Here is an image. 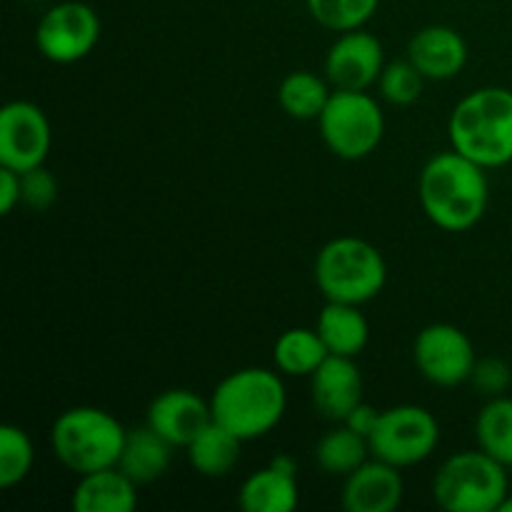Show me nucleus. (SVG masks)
Returning <instances> with one entry per match:
<instances>
[{
	"mask_svg": "<svg viewBox=\"0 0 512 512\" xmlns=\"http://www.w3.org/2000/svg\"><path fill=\"white\" fill-rule=\"evenodd\" d=\"M508 495V468L483 448L450 455L433 478L435 503L448 512H498Z\"/></svg>",
	"mask_w": 512,
	"mask_h": 512,
	"instance_id": "nucleus-6",
	"label": "nucleus"
},
{
	"mask_svg": "<svg viewBox=\"0 0 512 512\" xmlns=\"http://www.w3.org/2000/svg\"><path fill=\"white\" fill-rule=\"evenodd\" d=\"M315 285L325 300L365 305L383 293L388 265L373 243L355 235L328 240L315 258Z\"/></svg>",
	"mask_w": 512,
	"mask_h": 512,
	"instance_id": "nucleus-5",
	"label": "nucleus"
},
{
	"mask_svg": "<svg viewBox=\"0 0 512 512\" xmlns=\"http://www.w3.org/2000/svg\"><path fill=\"white\" fill-rule=\"evenodd\" d=\"M418 198L425 215L448 233H463L483 220L490 183L483 165L458 150L433 155L420 170Z\"/></svg>",
	"mask_w": 512,
	"mask_h": 512,
	"instance_id": "nucleus-1",
	"label": "nucleus"
},
{
	"mask_svg": "<svg viewBox=\"0 0 512 512\" xmlns=\"http://www.w3.org/2000/svg\"><path fill=\"white\" fill-rule=\"evenodd\" d=\"M328 78H320L313 70H293L280 80L278 103L290 118L318 120L333 95Z\"/></svg>",
	"mask_w": 512,
	"mask_h": 512,
	"instance_id": "nucleus-24",
	"label": "nucleus"
},
{
	"mask_svg": "<svg viewBox=\"0 0 512 512\" xmlns=\"http://www.w3.org/2000/svg\"><path fill=\"white\" fill-rule=\"evenodd\" d=\"M378 93L385 103L395 105V108H408V105L418 103L423 95L425 78L408 58L393 60L383 68L378 78Z\"/></svg>",
	"mask_w": 512,
	"mask_h": 512,
	"instance_id": "nucleus-28",
	"label": "nucleus"
},
{
	"mask_svg": "<svg viewBox=\"0 0 512 512\" xmlns=\"http://www.w3.org/2000/svg\"><path fill=\"white\" fill-rule=\"evenodd\" d=\"M373 458L395 468L425 463L440 445V423L423 405H393L380 410V420L368 438Z\"/></svg>",
	"mask_w": 512,
	"mask_h": 512,
	"instance_id": "nucleus-8",
	"label": "nucleus"
},
{
	"mask_svg": "<svg viewBox=\"0 0 512 512\" xmlns=\"http://www.w3.org/2000/svg\"><path fill=\"white\" fill-rule=\"evenodd\" d=\"M453 150L485 170L512 163V90L488 85L465 95L448 120Z\"/></svg>",
	"mask_w": 512,
	"mask_h": 512,
	"instance_id": "nucleus-3",
	"label": "nucleus"
},
{
	"mask_svg": "<svg viewBox=\"0 0 512 512\" xmlns=\"http://www.w3.org/2000/svg\"><path fill=\"white\" fill-rule=\"evenodd\" d=\"M243 440L230 433L220 423L210 420L188 443V463L203 478H225L235 470L240 460Z\"/></svg>",
	"mask_w": 512,
	"mask_h": 512,
	"instance_id": "nucleus-21",
	"label": "nucleus"
},
{
	"mask_svg": "<svg viewBox=\"0 0 512 512\" xmlns=\"http://www.w3.org/2000/svg\"><path fill=\"white\" fill-rule=\"evenodd\" d=\"M100 15L80 0L53 5L35 28V48L45 60L58 65L88 58L100 40Z\"/></svg>",
	"mask_w": 512,
	"mask_h": 512,
	"instance_id": "nucleus-9",
	"label": "nucleus"
},
{
	"mask_svg": "<svg viewBox=\"0 0 512 512\" xmlns=\"http://www.w3.org/2000/svg\"><path fill=\"white\" fill-rule=\"evenodd\" d=\"M138 488L118 465L78 475L70 508L75 512H133L138 508Z\"/></svg>",
	"mask_w": 512,
	"mask_h": 512,
	"instance_id": "nucleus-17",
	"label": "nucleus"
},
{
	"mask_svg": "<svg viewBox=\"0 0 512 512\" xmlns=\"http://www.w3.org/2000/svg\"><path fill=\"white\" fill-rule=\"evenodd\" d=\"M475 438L485 453L512 468V398L495 395L483 405L475 420Z\"/></svg>",
	"mask_w": 512,
	"mask_h": 512,
	"instance_id": "nucleus-25",
	"label": "nucleus"
},
{
	"mask_svg": "<svg viewBox=\"0 0 512 512\" xmlns=\"http://www.w3.org/2000/svg\"><path fill=\"white\" fill-rule=\"evenodd\" d=\"M415 368L438 388L470 383L478 353L463 328L453 323L425 325L413 343Z\"/></svg>",
	"mask_w": 512,
	"mask_h": 512,
	"instance_id": "nucleus-10",
	"label": "nucleus"
},
{
	"mask_svg": "<svg viewBox=\"0 0 512 512\" xmlns=\"http://www.w3.org/2000/svg\"><path fill=\"white\" fill-rule=\"evenodd\" d=\"M405 495V480L400 468L385 460L370 458L343 483V508L348 512H393Z\"/></svg>",
	"mask_w": 512,
	"mask_h": 512,
	"instance_id": "nucleus-15",
	"label": "nucleus"
},
{
	"mask_svg": "<svg viewBox=\"0 0 512 512\" xmlns=\"http://www.w3.org/2000/svg\"><path fill=\"white\" fill-rule=\"evenodd\" d=\"M470 383H473L480 393L490 395V398L505 395V390H508L512 383V370L510 365L500 358H478L473 375H470Z\"/></svg>",
	"mask_w": 512,
	"mask_h": 512,
	"instance_id": "nucleus-30",
	"label": "nucleus"
},
{
	"mask_svg": "<svg viewBox=\"0 0 512 512\" xmlns=\"http://www.w3.org/2000/svg\"><path fill=\"white\" fill-rule=\"evenodd\" d=\"M35 463L30 435L20 425L5 423L0 428V488L10 490L23 483Z\"/></svg>",
	"mask_w": 512,
	"mask_h": 512,
	"instance_id": "nucleus-26",
	"label": "nucleus"
},
{
	"mask_svg": "<svg viewBox=\"0 0 512 512\" xmlns=\"http://www.w3.org/2000/svg\"><path fill=\"white\" fill-rule=\"evenodd\" d=\"M305 3L315 23L333 33H345V30L365 28V23L378 10L380 0H305Z\"/></svg>",
	"mask_w": 512,
	"mask_h": 512,
	"instance_id": "nucleus-27",
	"label": "nucleus"
},
{
	"mask_svg": "<svg viewBox=\"0 0 512 512\" xmlns=\"http://www.w3.org/2000/svg\"><path fill=\"white\" fill-rule=\"evenodd\" d=\"M173 450V443H168L163 435H158L145 423L143 428L128 430L118 468L138 485L155 483L168 473L170 463H173Z\"/></svg>",
	"mask_w": 512,
	"mask_h": 512,
	"instance_id": "nucleus-19",
	"label": "nucleus"
},
{
	"mask_svg": "<svg viewBox=\"0 0 512 512\" xmlns=\"http://www.w3.org/2000/svg\"><path fill=\"white\" fill-rule=\"evenodd\" d=\"M498 512H512V493L508 495V498L503 500V505H500Z\"/></svg>",
	"mask_w": 512,
	"mask_h": 512,
	"instance_id": "nucleus-33",
	"label": "nucleus"
},
{
	"mask_svg": "<svg viewBox=\"0 0 512 512\" xmlns=\"http://www.w3.org/2000/svg\"><path fill=\"white\" fill-rule=\"evenodd\" d=\"M298 475L280 465L255 470L240 485L238 503L245 512H293L298 508Z\"/></svg>",
	"mask_w": 512,
	"mask_h": 512,
	"instance_id": "nucleus-18",
	"label": "nucleus"
},
{
	"mask_svg": "<svg viewBox=\"0 0 512 512\" xmlns=\"http://www.w3.org/2000/svg\"><path fill=\"white\" fill-rule=\"evenodd\" d=\"M20 175H23V205H28L30 210H38V213L53 208L60 193L58 178L45 165H38V168Z\"/></svg>",
	"mask_w": 512,
	"mask_h": 512,
	"instance_id": "nucleus-29",
	"label": "nucleus"
},
{
	"mask_svg": "<svg viewBox=\"0 0 512 512\" xmlns=\"http://www.w3.org/2000/svg\"><path fill=\"white\" fill-rule=\"evenodd\" d=\"M310 398L325 420L343 423L350 410L363 403V375L355 358L328 355L310 375Z\"/></svg>",
	"mask_w": 512,
	"mask_h": 512,
	"instance_id": "nucleus-14",
	"label": "nucleus"
},
{
	"mask_svg": "<svg viewBox=\"0 0 512 512\" xmlns=\"http://www.w3.org/2000/svg\"><path fill=\"white\" fill-rule=\"evenodd\" d=\"M53 145V128L40 105L10 100L0 110V165L18 173L45 165Z\"/></svg>",
	"mask_w": 512,
	"mask_h": 512,
	"instance_id": "nucleus-11",
	"label": "nucleus"
},
{
	"mask_svg": "<svg viewBox=\"0 0 512 512\" xmlns=\"http://www.w3.org/2000/svg\"><path fill=\"white\" fill-rule=\"evenodd\" d=\"M128 428L113 413L93 405L68 408L50 428L55 460L70 473L85 475L118 465Z\"/></svg>",
	"mask_w": 512,
	"mask_h": 512,
	"instance_id": "nucleus-4",
	"label": "nucleus"
},
{
	"mask_svg": "<svg viewBox=\"0 0 512 512\" xmlns=\"http://www.w3.org/2000/svg\"><path fill=\"white\" fill-rule=\"evenodd\" d=\"M213 420L210 400L200 398L195 390L170 388L155 395L148 405V420L145 423L163 435L175 448H188L190 440Z\"/></svg>",
	"mask_w": 512,
	"mask_h": 512,
	"instance_id": "nucleus-13",
	"label": "nucleus"
},
{
	"mask_svg": "<svg viewBox=\"0 0 512 512\" xmlns=\"http://www.w3.org/2000/svg\"><path fill=\"white\" fill-rule=\"evenodd\" d=\"M383 68V43L365 28L338 33L325 55V78L335 90H368L378 83Z\"/></svg>",
	"mask_w": 512,
	"mask_h": 512,
	"instance_id": "nucleus-12",
	"label": "nucleus"
},
{
	"mask_svg": "<svg viewBox=\"0 0 512 512\" xmlns=\"http://www.w3.org/2000/svg\"><path fill=\"white\" fill-rule=\"evenodd\" d=\"M408 60L425 80H453L468 63V43L450 25H425L410 38Z\"/></svg>",
	"mask_w": 512,
	"mask_h": 512,
	"instance_id": "nucleus-16",
	"label": "nucleus"
},
{
	"mask_svg": "<svg viewBox=\"0 0 512 512\" xmlns=\"http://www.w3.org/2000/svg\"><path fill=\"white\" fill-rule=\"evenodd\" d=\"M23 203V175L0 165V213L10 215Z\"/></svg>",
	"mask_w": 512,
	"mask_h": 512,
	"instance_id": "nucleus-31",
	"label": "nucleus"
},
{
	"mask_svg": "<svg viewBox=\"0 0 512 512\" xmlns=\"http://www.w3.org/2000/svg\"><path fill=\"white\" fill-rule=\"evenodd\" d=\"M328 355L330 350L325 348L323 338L315 328L285 330L273 345L275 370L290 375V378H310Z\"/></svg>",
	"mask_w": 512,
	"mask_h": 512,
	"instance_id": "nucleus-23",
	"label": "nucleus"
},
{
	"mask_svg": "<svg viewBox=\"0 0 512 512\" xmlns=\"http://www.w3.org/2000/svg\"><path fill=\"white\" fill-rule=\"evenodd\" d=\"M315 330L323 338L330 355H343V358H358L370 340V325L363 315L360 305L333 303L328 300L320 310Z\"/></svg>",
	"mask_w": 512,
	"mask_h": 512,
	"instance_id": "nucleus-20",
	"label": "nucleus"
},
{
	"mask_svg": "<svg viewBox=\"0 0 512 512\" xmlns=\"http://www.w3.org/2000/svg\"><path fill=\"white\" fill-rule=\"evenodd\" d=\"M378 420H380V410L363 400V403L355 405V408L350 410V415L343 420V423L348 425L350 430H355L358 435H363V438H370V433L375 430Z\"/></svg>",
	"mask_w": 512,
	"mask_h": 512,
	"instance_id": "nucleus-32",
	"label": "nucleus"
},
{
	"mask_svg": "<svg viewBox=\"0 0 512 512\" xmlns=\"http://www.w3.org/2000/svg\"><path fill=\"white\" fill-rule=\"evenodd\" d=\"M320 138L340 160H363L378 150L385 113L368 90H335L318 118Z\"/></svg>",
	"mask_w": 512,
	"mask_h": 512,
	"instance_id": "nucleus-7",
	"label": "nucleus"
},
{
	"mask_svg": "<svg viewBox=\"0 0 512 512\" xmlns=\"http://www.w3.org/2000/svg\"><path fill=\"white\" fill-rule=\"evenodd\" d=\"M315 465L323 470L325 475H335V478H348L353 470H358L365 460L373 458L370 453L368 438L350 430L345 423H338V428L328 430L323 438L315 443L313 450Z\"/></svg>",
	"mask_w": 512,
	"mask_h": 512,
	"instance_id": "nucleus-22",
	"label": "nucleus"
},
{
	"mask_svg": "<svg viewBox=\"0 0 512 512\" xmlns=\"http://www.w3.org/2000/svg\"><path fill=\"white\" fill-rule=\"evenodd\" d=\"M288 393L280 370L240 368L225 375L210 395L213 420L243 443L268 435L283 420Z\"/></svg>",
	"mask_w": 512,
	"mask_h": 512,
	"instance_id": "nucleus-2",
	"label": "nucleus"
},
{
	"mask_svg": "<svg viewBox=\"0 0 512 512\" xmlns=\"http://www.w3.org/2000/svg\"><path fill=\"white\" fill-rule=\"evenodd\" d=\"M30 3H40V0H30Z\"/></svg>",
	"mask_w": 512,
	"mask_h": 512,
	"instance_id": "nucleus-34",
	"label": "nucleus"
}]
</instances>
